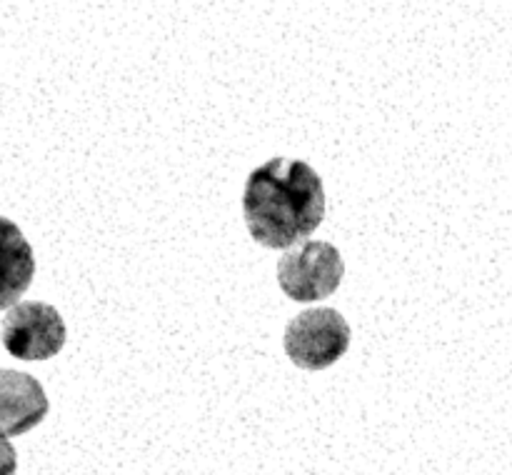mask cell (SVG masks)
<instances>
[{"label":"cell","mask_w":512,"mask_h":475,"mask_svg":"<svg viewBox=\"0 0 512 475\" xmlns=\"http://www.w3.org/2000/svg\"><path fill=\"white\" fill-rule=\"evenodd\" d=\"M18 470V453L8 438H0V475H15Z\"/></svg>","instance_id":"52a82bcc"},{"label":"cell","mask_w":512,"mask_h":475,"mask_svg":"<svg viewBox=\"0 0 512 475\" xmlns=\"http://www.w3.org/2000/svg\"><path fill=\"white\" fill-rule=\"evenodd\" d=\"M283 345L298 368L323 370L345 355L350 325L335 308H308L290 320Z\"/></svg>","instance_id":"3957f363"},{"label":"cell","mask_w":512,"mask_h":475,"mask_svg":"<svg viewBox=\"0 0 512 475\" xmlns=\"http://www.w3.org/2000/svg\"><path fill=\"white\" fill-rule=\"evenodd\" d=\"M68 330H65L63 315L58 308L40 300H25V303L13 305L5 313L3 328H0V340L5 350L13 358L28 360H48L63 350Z\"/></svg>","instance_id":"277c9868"},{"label":"cell","mask_w":512,"mask_h":475,"mask_svg":"<svg viewBox=\"0 0 512 475\" xmlns=\"http://www.w3.org/2000/svg\"><path fill=\"white\" fill-rule=\"evenodd\" d=\"M345 263L340 250L325 240H305L283 253L278 263V283L290 300L318 303L343 283Z\"/></svg>","instance_id":"7a4b0ae2"},{"label":"cell","mask_w":512,"mask_h":475,"mask_svg":"<svg viewBox=\"0 0 512 475\" xmlns=\"http://www.w3.org/2000/svg\"><path fill=\"white\" fill-rule=\"evenodd\" d=\"M35 275V255L13 220L0 215V310L18 305Z\"/></svg>","instance_id":"8992f818"},{"label":"cell","mask_w":512,"mask_h":475,"mask_svg":"<svg viewBox=\"0 0 512 475\" xmlns=\"http://www.w3.org/2000/svg\"><path fill=\"white\" fill-rule=\"evenodd\" d=\"M48 395L38 378L20 370L0 368V438H15L48 415Z\"/></svg>","instance_id":"5b68a950"},{"label":"cell","mask_w":512,"mask_h":475,"mask_svg":"<svg viewBox=\"0 0 512 475\" xmlns=\"http://www.w3.org/2000/svg\"><path fill=\"white\" fill-rule=\"evenodd\" d=\"M243 215L250 235L260 245L295 248L323 223V180L303 160H268L245 183Z\"/></svg>","instance_id":"6da1fadb"}]
</instances>
